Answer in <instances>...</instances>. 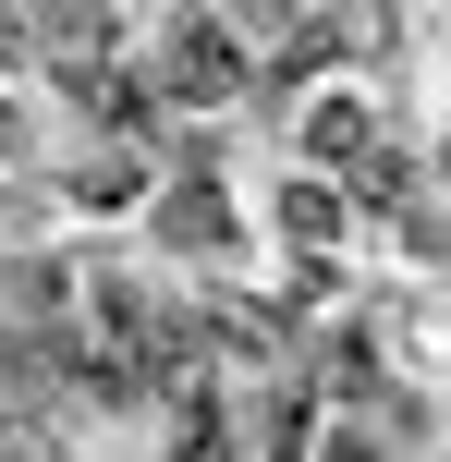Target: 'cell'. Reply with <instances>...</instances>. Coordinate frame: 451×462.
Returning <instances> with one entry per match:
<instances>
[{"label": "cell", "instance_id": "6da1fadb", "mask_svg": "<svg viewBox=\"0 0 451 462\" xmlns=\"http://www.w3.org/2000/svg\"><path fill=\"white\" fill-rule=\"evenodd\" d=\"M232 86H244V37L208 24V13H183L159 37V97H232Z\"/></svg>", "mask_w": 451, "mask_h": 462}, {"label": "cell", "instance_id": "7a4b0ae2", "mask_svg": "<svg viewBox=\"0 0 451 462\" xmlns=\"http://www.w3.org/2000/svg\"><path fill=\"white\" fill-rule=\"evenodd\" d=\"M171 462H232V414H220L208 377H195V390H171Z\"/></svg>", "mask_w": 451, "mask_h": 462}, {"label": "cell", "instance_id": "3957f363", "mask_svg": "<svg viewBox=\"0 0 451 462\" xmlns=\"http://www.w3.org/2000/svg\"><path fill=\"white\" fill-rule=\"evenodd\" d=\"M305 146H317V159H354V171L379 159V146H366V110H354V97H330V110L305 122Z\"/></svg>", "mask_w": 451, "mask_h": 462}, {"label": "cell", "instance_id": "277c9868", "mask_svg": "<svg viewBox=\"0 0 451 462\" xmlns=\"http://www.w3.org/2000/svg\"><path fill=\"white\" fill-rule=\"evenodd\" d=\"M281 231H293V244H305V231H342V195H305V183H293L281 195Z\"/></svg>", "mask_w": 451, "mask_h": 462}, {"label": "cell", "instance_id": "5b68a950", "mask_svg": "<svg viewBox=\"0 0 451 462\" xmlns=\"http://www.w3.org/2000/svg\"><path fill=\"white\" fill-rule=\"evenodd\" d=\"M317 462H390V439H366V426H330V439H317Z\"/></svg>", "mask_w": 451, "mask_h": 462}, {"label": "cell", "instance_id": "8992f818", "mask_svg": "<svg viewBox=\"0 0 451 462\" xmlns=\"http://www.w3.org/2000/svg\"><path fill=\"white\" fill-rule=\"evenodd\" d=\"M281 13H293V0H232V24H257V37H268Z\"/></svg>", "mask_w": 451, "mask_h": 462}]
</instances>
